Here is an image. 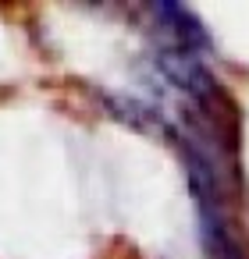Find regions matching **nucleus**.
Listing matches in <instances>:
<instances>
[{
    "mask_svg": "<svg viewBox=\"0 0 249 259\" xmlns=\"http://www.w3.org/2000/svg\"><path fill=\"white\" fill-rule=\"evenodd\" d=\"M153 29H157V47H171V50H185V54H199L210 47L206 29L199 25V18L189 8L178 4H153Z\"/></svg>",
    "mask_w": 249,
    "mask_h": 259,
    "instance_id": "obj_1",
    "label": "nucleus"
}]
</instances>
